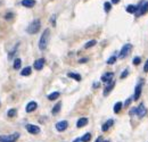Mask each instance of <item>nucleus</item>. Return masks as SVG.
Masks as SVG:
<instances>
[{
    "label": "nucleus",
    "mask_w": 148,
    "mask_h": 142,
    "mask_svg": "<svg viewBox=\"0 0 148 142\" xmlns=\"http://www.w3.org/2000/svg\"><path fill=\"white\" fill-rule=\"evenodd\" d=\"M49 40H50V30L49 28H46L41 36H40V40H39V49L41 51L46 50L47 47H48V43H49Z\"/></svg>",
    "instance_id": "1"
},
{
    "label": "nucleus",
    "mask_w": 148,
    "mask_h": 142,
    "mask_svg": "<svg viewBox=\"0 0 148 142\" xmlns=\"http://www.w3.org/2000/svg\"><path fill=\"white\" fill-rule=\"evenodd\" d=\"M40 28H41V21L39 18H35L30 23V25L26 28V32L29 34H36L40 31Z\"/></svg>",
    "instance_id": "2"
},
{
    "label": "nucleus",
    "mask_w": 148,
    "mask_h": 142,
    "mask_svg": "<svg viewBox=\"0 0 148 142\" xmlns=\"http://www.w3.org/2000/svg\"><path fill=\"white\" fill-rule=\"evenodd\" d=\"M147 11H148V1L144 0V1H141V2H140L138 6H137V11H136V15H137L138 17H140V16L145 15Z\"/></svg>",
    "instance_id": "3"
},
{
    "label": "nucleus",
    "mask_w": 148,
    "mask_h": 142,
    "mask_svg": "<svg viewBox=\"0 0 148 142\" xmlns=\"http://www.w3.org/2000/svg\"><path fill=\"white\" fill-rule=\"evenodd\" d=\"M20 139V133L15 132L8 135H0V142H16Z\"/></svg>",
    "instance_id": "4"
},
{
    "label": "nucleus",
    "mask_w": 148,
    "mask_h": 142,
    "mask_svg": "<svg viewBox=\"0 0 148 142\" xmlns=\"http://www.w3.org/2000/svg\"><path fill=\"white\" fill-rule=\"evenodd\" d=\"M131 48H132V46H131L130 43H126V44H124V46L122 47V49L120 50L118 58H120V59H123V58H125V57H126L128 55H129V54H130V51H131Z\"/></svg>",
    "instance_id": "5"
},
{
    "label": "nucleus",
    "mask_w": 148,
    "mask_h": 142,
    "mask_svg": "<svg viewBox=\"0 0 148 142\" xmlns=\"http://www.w3.org/2000/svg\"><path fill=\"white\" fill-rule=\"evenodd\" d=\"M143 85H144V80H139V82L136 85V89H134V96H133V99L134 100H138L141 96V91H143Z\"/></svg>",
    "instance_id": "6"
},
{
    "label": "nucleus",
    "mask_w": 148,
    "mask_h": 142,
    "mask_svg": "<svg viewBox=\"0 0 148 142\" xmlns=\"http://www.w3.org/2000/svg\"><path fill=\"white\" fill-rule=\"evenodd\" d=\"M55 127H56V130H57L58 132H64V131L68 127V122H67V120H60L58 123H56Z\"/></svg>",
    "instance_id": "7"
},
{
    "label": "nucleus",
    "mask_w": 148,
    "mask_h": 142,
    "mask_svg": "<svg viewBox=\"0 0 148 142\" xmlns=\"http://www.w3.org/2000/svg\"><path fill=\"white\" fill-rule=\"evenodd\" d=\"M25 129H26V131L29 132L30 134H38L40 132V127L36 126V125H33V124H28L25 126Z\"/></svg>",
    "instance_id": "8"
},
{
    "label": "nucleus",
    "mask_w": 148,
    "mask_h": 142,
    "mask_svg": "<svg viewBox=\"0 0 148 142\" xmlns=\"http://www.w3.org/2000/svg\"><path fill=\"white\" fill-rule=\"evenodd\" d=\"M146 114H147V109L145 108V105H144V104H140V105L137 107V116H138L139 118H143V117L146 116Z\"/></svg>",
    "instance_id": "9"
},
{
    "label": "nucleus",
    "mask_w": 148,
    "mask_h": 142,
    "mask_svg": "<svg viewBox=\"0 0 148 142\" xmlns=\"http://www.w3.org/2000/svg\"><path fill=\"white\" fill-rule=\"evenodd\" d=\"M45 63H46L45 58L36 59V60L34 61V64H33V67H34V69H36V71H41V69L43 68V66H45Z\"/></svg>",
    "instance_id": "10"
},
{
    "label": "nucleus",
    "mask_w": 148,
    "mask_h": 142,
    "mask_svg": "<svg viewBox=\"0 0 148 142\" xmlns=\"http://www.w3.org/2000/svg\"><path fill=\"white\" fill-rule=\"evenodd\" d=\"M114 86H115V81H111V82H108L106 86H105V89H104V96L105 97H107L109 93H111V91L114 89Z\"/></svg>",
    "instance_id": "11"
},
{
    "label": "nucleus",
    "mask_w": 148,
    "mask_h": 142,
    "mask_svg": "<svg viewBox=\"0 0 148 142\" xmlns=\"http://www.w3.org/2000/svg\"><path fill=\"white\" fill-rule=\"evenodd\" d=\"M113 76H114V73H113V72H107V73H105V74L101 76V82L108 83V82L113 81Z\"/></svg>",
    "instance_id": "12"
},
{
    "label": "nucleus",
    "mask_w": 148,
    "mask_h": 142,
    "mask_svg": "<svg viewBox=\"0 0 148 142\" xmlns=\"http://www.w3.org/2000/svg\"><path fill=\"white\" fill-rule=\"evenodd\" d=\"M36 108H38V104L35 101H30L25 107V110H26V113H33Z\"/></svg>",
    "instance_id": "13"
},
{
    "label": "nucleus",
    "mask_w": 148,
    "mask_h": 142,
    "mask_svg": "<svg viewBox=\"0 0 148 142\" xmlns=\"http://www.w3.org/2000/svg\"><path fill=\"white\" fill-rule=\"evenodd\" d=\"M113 124H114V120H113V119L106 120V122L103 124V126H101V131H103V132H107V131L113 126Z\"/></svg>",
    "instance_id": "14"
},
{
    "label": "nucleus",
    "mask_w": 148,
    "mask_h": 142,
    "mask_svg": "<svg viewBox=\"0 0 148 142\" xmlns=\"http://www.w3.org/2000/svg\"><path fill=\"white\" fill-rule=\"evenodd\" d=\"M35 3H36L35 0H22V2H21V5H22L23 7H26V8H32V7H34Z\"/></svg>",
    "instance_id": "15"
},
{
    "label": "nucleus",
    "mask_w": 148,
    "mask_h": 142,
    "mask_svg": "<svg viewBox=\"0 0 148 142\" xmlns=\"http://www.w3.org/2000/svg\"><path fill=\"white\" fill-rule=\"evenodd\" d=\"M87 124H88V118H87V117H81V118H79L78 122H76V127H78V129H81V127L86 126Z\"/></svg>",
    "instance_id": "16"
},
{
    "label": "nucleus",
    "mask_w": 148,
    "mask_h": 142,
    "mask_svg": "<svg viewBox=\"0 0 148 142\" xmlns=\"http://www.w3.org/2000/svg\"><path fill=\"white\" fill-rule=\"evenodd\" d=\"M67 76H68V77H71V79H73V80H75V81H78V82H80V81L82 80L81 75H80L79 73H74V72H70V73H67Z\"/></svg>",
    "instance_id": "17"
},
{
    "label": "nucleus",
    "mask_w": 148,
    "mask_h": 142,
    "mask_svg": "<svg viewBox=\"0 0 148 142\" xmlns=\"http://www.w3.org/2000/svg\"><path fill=\"white\" fill-rule=\"evenodd\" d=\"M60 109H61V102L59 101V102H57V104L53 107V109H51V114H53L54 116H56V115L60 112Z\"/></svg>",
    "instance_id": "18"
},
{
    "label": "nucleus",
    "mask_w": 148,
    "mask_h": 142,
    "mask_svg": "<svg viewBox=\"0 0 148 142\" xmlns=\"http://www.w3.org/2000/svg\"><path fill=\"white\" fill-rule=\"evenodd\" d=\"M31 73H32V68H31L30 66L24 67V68L21 71V75H22V76H29V75H31Z\"/></svg>",
    "instance_id": "19"
},
{
    "label": "nucleus",
    "mask_w": 148,
    "mask_h": 142,
    "mask_svg": "<svg viewBox=\"0 0 148 142\" xmlns=\"http://www.w3.org/2000/svg\"><path fill=\"white\" fill-rule=\"evenodd\" d=\"M123 102H121V101H118L115 105H114V108H113V110H114V113L115 114H118L121 110H122V108H123Z\"/></svg>",
    "instance_id": "20"
},
{
    "label": "nucleus",
    "mask_w": 148,
    "mask_h": 142,
    "mask_svg": "<svg viewBox=\"0 0 148 142\" xmlns=\"http://www.w3.org/2000/svg\"><path fill=\"white\" fill-rule=\"evenodd\" d=\"M59 96H60V93H59L58 91H55V92H51L50 94H48V99H49L50 101H54V100L58 99Z\"/></svg>",
    "instance_id": "21"
},
{
    "label": "nucleus",
    "mask_w": 148,
    "mask_h": 142,
    "mask_svg": "<svg viewBox=\"0 0 148 142\" xmlns=\"http://www.w3.org/2000/svg\"><path fill=\"white\" fill-rule=\"evenodd\" d=\"M13 67H14V69H20L21 67H22V60L20 59V58H16L15 60H14V64H13Z\"/></svg>",
    "instance_id": "22"
},
{
    "label": "nucleus",
    "mask_w": 148,
    "mask_h": 142,
    "mask_svg": "<svg viewBox=\"0 0 148 142\" xmlns=\"http://www.w3.org/2000/svg\"><path fill=\"white\" fill-rule=\"evenodd\" d=\"M126 11H128L129 14H136V11H137V6L129 5V6L126 7Z\"/></svg>",
    "instance_id": "23"
},
{
    "label": "nucleus",
    "mask_w": 148,
    "mask_h": 142,
    "mask_svg": "<svg viewBox=\"0 0 148 142\" xmlns=\"http://www.w3.org/2000/svg\"><path fill=\"white\" fill-rule=\"evenodd\" d=\"M96 43H97V41H96V40H90V41H88V42L84 44V49H89V48H91V47L96 46Z\"/></svg>",
    "instance_id": "24"
},
{
    "label": "nucleus",
    "mask_w": 148,
    "mask_h": 142,
    "mask_svg": "<svg viewBox=\"0 0 148 142\" xmlns=\"http://www.w3.org/2000/svg\"><path fill=\"white\" fill-rule=\"evenodd\" d=\"M104 9H105V11H106V13H109V11H111V9H112V3H111V2H108V1H106V2L104 3Z\"/></svg>",
    "instance_id": "25"
},
{
    "label": "nucleus",
    "mask_w": 148,
    "mask_h": 142,
    "mask_svg": "<svg viewBox=\"0 0 148 142\" xmlns=\"http://www.w3.org/2000/svg\"><path fill=\"white\" fill-rule=\"evenodd\" d=\"M91 140V134L90 133H86L82 138H81V142H89Z\"/></svg>",
    "instance_id": "26"
},
{
    "label": "nucleus",
    "mask_w": 148,
    "mask_h": 142,
    "mask_svg": "<svg viewBox=\"0 0 148 142\" xmlns=\"http://www.w3.org/2000/svg\"><path fill=\"white\" fill-rule=\"evenodd\" d=\"M116 56H111L108 59H107V64L108 65H113V64H115V61H116Z\"/></svg>",
    "instance_id": "27"
},
{
    "label": "nucleus",
    "mask_w": 148,
    "mask_h": 142,
    "mask_svg": "<svg viewBox=\"0 0 148 142\" xmlns=\"http://www.w3.org/2000/svg\"><path fill=\"white\" fill-rule=\"evenodd\" d=\"M16 113H17V110H16L15 108H11V109H9V110H8L7 116H8V117H14V116L16 115Z\"/></svg>",
    "instance_id": "28"
},
{
    "label": "nucleus",
    "mask_w": 148,
    "mask_h": 142,
    "mask_svg": "<svg viewBox=\"0 0 148 142\" xmlns=\"http://www.w3.org/2000/svg\"><path fill=\"white\" fill-rule=\"evenodd\" d=\"M129 75V68H125L122 73H121V79H125Z\"/></svg>",
    "instance_id": "29"
},
{
    "label": "nucleus",
    "mask_w": 148,
    "mask_h": 142,
    "mask_svg": "<svg viewBox=\"0 0 148 142\" xmlns=\"http://www.w3.org/2000/svg\"><path fill=\"white\" fill-rule=\"evenodd\" d=\"M132 63H133V65H139L141 63V58L140 57H134L133 60H132Z\"/></svg>",
    "instance_id": "30"
},
{
    "label": "nucleus",
    "mask_w": 148,
    "mask_h": 142,
    "mask_svg": "<svg viewBox=\"0 0 148 142\" xmlns=\"http://www.w3.org/2000/svg\"><path fill=\"white\" fill-rule=\"evenodd\" d=\"M14 17V13H8L7 15H5V20L6 21H10Z\"/></svg>",
    "instance_id": "31"
},
{
    "label": "nucleus",
    "mask_w": 148,
    "mask_h": 142,
    "mask_svg": "<svg viewBox=\"0 0 148 142\" xmlns=\"http://www.w3.org/2000/svg\"><path fill=\"white\" fill-rule=\"evenodd\" d=\"M50 22L53 24V26H56V15H53L51 18H50Z\"/></svg>",
    "instance_id": "32"
},
{
    "label": "nucleus",
    "mask_w": 148,
    "mask_h": 142,
    "mask_svg": "<svg viewBox=\"0 0 148 142\" xmlns=\"http://www.w3.org/2000/svg\"><path fill=\"white\" fill-rule=\"evenodd\" d=\"M131 101H132V98H128V99L125 100V104H124V106H125V107H128V106L131 104Z\"/></svg>",
    "instance_id": "33"
},
{
    "label": "nucleus",
    "mask_w": 148,
    "mask_h": 142,
    "mask_svg": "<svg viewBox=\"0 0 148 142\" xmlns=\"http://www.w3.org/2000/svg\"><path fill=\"white\" fill-rule=\"evenodd\" d=\"M130 115H137V107L136 108H132L130 110Z\"/></svg>",
    "instance_id": "34"
},
{
    "label": "nucleus",
    "mask_w": 148,
    "mask_h": 142,
    "mask_svg": "<svg viewBox=\"0 0 148 142\" xmlns=\"http://www.w3.org/2000/svg\"><path fill=\"white\" fill-rule=\"evenodd\" d=\"M88 61V58H82V59H79V63L80 64H83V63H87Z\"/></svg>",
    "instance_id": "35"
},
{
    "label": "nucleus",
    "mask_w": 148,
    "mask_h": 142,
    "mask_svg": "<svg viewBox=\"0 0 148 142\" xmlns=\"http://www.w3.org/2000/svg\"><path fill=\"white\" fill-rule=\"evenodd\" d=\"M144 72H146V73H147V72H148V59H147V61L145 63V67H144Z\"/></svg>",
    "instance_id": "36"
},
{
    "label": "nucleus",
    "mask_w": 148,
    "mask_h": 142,
    "mask_svg": "<svg viewBox=\"0 0 148 142\" xmlns=\"http://www.w3.org/2000/svg\"><path fill=\"white\" fill-rule=\"evenodd\" d=\"M93 87H95V89L99 87V83H98V82H95V83H93Z\"/></svg>",
    "instance_id": "37"
},
{
    "label": "nucleus",
    "mask_w": 148,
    "mask_h": 142,
    "mask_svg": "<svg viewBox=\"0 0 148 142\" xmlns=\"http://www.w3.org/2000/svg\"><path fill=\"white\" fill-rule=\"evenodd\" d=\"M101 140H103V138H101V137H98V138H97V140H96L95 142H103Z\"/></svg>",
    "instance_id": "38"
},
{
    "label": "nucleus",
    "mask_w": 148,
    "mask_h": 142,
    "mask_svg": "<svg viewBox=\"0 0 148 142\" xmlns=\"http://www.w3.org/2000/svg\"><path fill=\"white\" fill-rule=\"evenodd\" d=\"M118 2H120V0H112V3H114V5H116Z\"/></svg>",
    "instance_id": "39"
},
{
    "label": "nucleus",
    "mask_w": 148,
    "mask_h": 142,
    "mask_svg": "<svg viewBox=\"0 0 148 142\" xmlns=\"http://www.w3.org/2000/svg\"><path fill=\"white\" fill-rule=\"evenodd\" d=\"M73 142H81V138H78V139H75Z\"/></svg>",
    "instance_id": "40"
},
{
    "label": "nucleus",
    "mask_w": 148,
    "mask_h": 142,
    "mask_svg": "<svg viewBox=\"0 0 148 142\" xmlns=\"http://www.w3.org/2000/svg\"><path fill=\"white\" fill-rule=\"evenodd\" d=\"M103 142H111V141H108V140H105V141H103Z\"/></svg>",
    "instance_id": "41"
}]
</instances>
